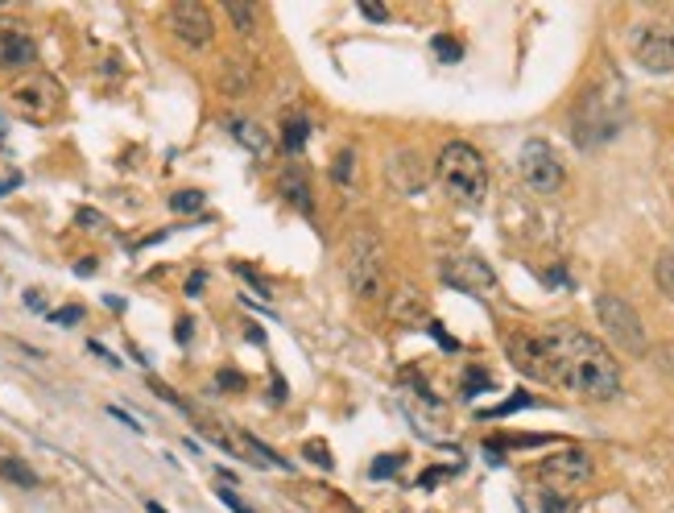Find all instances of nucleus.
<instances>
[{"label": "nucleus", "mask_w": 674, "mask_h": 513, "mask_svg": "<svg viewBox=\"0 0 674 513\" xmlns=\"http://www.w3.org/2000/svg\"><path fill=\"white\" fill-rule=\"evenodd\" d=\"M505 352L517 373L542 385L567 389L584 402H612L620 394V369L596 335L571 323H550L538 332H509Z\"/></svg>", "instance_id": "nucleus-1"}, {"label": "nucleus", "mask_w": 674, "mask_h": 513, "mask_svg": "<svg viewBox=\"0 0 674 513\" xmlns=\"http://www.w3.org/2000/svg\"><path fill=\"white\" fill-rule=\"evenodd\" d=\"M434 174H439L443 190H447L451 199H459V203H485L488 195V166L485 158H480L476 145L468 141H451L443 145L439 162H434Z\"/></svg>", "instance_id": "nucleus-2"}, {"label": "nucleus", "mask_w": 674, "mask_h": 513, "mask_svg": "<svg viewBox=\"0 0 674 513\" xmlns=\"http://www.w3.org/2000/svg\"><path fill=\"white\" fill-rule=\"evenodd\" d=\"M348 286L360 303H377L385 294V249L369 228H360L348 244Z\"/></svg>", "instance_id": "nucleus-3"}, {"label": "nucleus", "mask_w": 674, "mask_h": 513, "mask_svg": "<svg viewBox=\"0 0 674 513\" xmlns=\"http://www.w3.org/2000/svg\"><path fill=\"white\" fill-rule=\"evenodd\" d=\"M596 319H600L604 335L617 344L620 352H629V356H646L649 340H646V323H641L638 306L629 298L620 294H600L596 298Z\"/></svg>", "instance_id": "nucleus-4"}, {"label": "nucleus", "mask_w": 674, "mask_h": 513, "mask_svg": "<svg viewBox=\"0 0 674 513\" xmlns=\"http://www.w3.org/2000/svg\"><path fill=\"white\" fill-rule=\"evenodd\" d=\"M517 170H522L526 187L538 190V195H555L567 182L563 162H558V153L546 141H526L522 153H517Z\"/></svg>", "instance_id": "nucleus-5"}, {"label": "nucleus", "mask_w": 674, "mask_h": 513, "mask_svg": "<svg viewBox=\"0 0 674 513\" xmlns=\"http://www.w3.org/2000/svg\"><path fill=\"white\" fill-rule=\"evenodd\" d=\"M592 472H596V459L587 456L584 447H563V451H555V456H546L538 464V480H542V485L563 488V493H567V488L587 485Z\"/></svg>", "instance_id": "nucleus-6"}, {"label": "nucleus", "mask_w": 674, "mask_h": 513, "mask_svg": "<svg viewBox=\"0 0 674 513\" xmlns=\"http://www.w3.org/2000/svg\"><path fill=\"white\" fill-rule=\"evenodd\" d=\"M443 282L455 290H464V294H493L496 290V273L493 265L485 262V257H476V252H459V257H447V262L439 265Z\"/></svg>", "instance_id": "nucleus-7"}, {"label": "nucleus", "mask_w": 674, "mask_h": 513, "mask_svg": "<svg viewBox=\"0 0 674 513\" xmlns=\"http://www.w3.org/2000/svg\"><path fill=\"white\" fill-rule=\"evenodd\" d=\"M58 99H63V91H58V83L50 79V75H29L26 83L13 87V108H17L26 120H37V125L55 117Z\"/></svg>", "instance_id": "nucleus-8"}, {"label": "nucleus", "mask_w": 674, "mask_h": 513, "mask_svg": "<svg viewBox=\"0 0 674 513\" xmlns=\"http://www.w3.org/2000/svg\"><path fill=\"white\" fill-rule=\"evenodd\" d=\"M166 21H170L174 37L187 42V46H211L216 42V21H211V13H207L199 0H179V5H170Z\"/></svg>", "instance_id": "nucleus-9"}, {"label": "nucleus", "mask_w": 674, "mask_h": 513, "mask_svg": "<svg viewBox=\"0 0 674 513\" xmlns=\"http://www.w3.org/2000/svg\"><path fill=\"white\" fill-rule=\"evenodd\" d=\"M633 55H638V63L646 67V71L670 75L674 71V34H666V29H658V26H646L638 34V42H633Z\"/></svg>", "instance_id": "nucleus-10"}, {"label": "nucleus", "mask_w": 674, "mask_h": 513, "mask_svg": "<svg viewBox=\"0 0 674 513\" xmlns=\"http://www.w3.org/2000/svg\"><path fill=\"white\" fill-rule=\"evenodd\" d=\"M37 63V46L26 29L0 26V71H26Z\"/></svg>", "instance_id": "nucleus-11"}, {"label": "nucleus", "mask_w": 674, "mask_h": 513, "mask_svg": "<svg viewBox=\"0 0 674 513\" xmlns=\"http://www.w3.org/2000/svg\"><path fill=\"white\" fill-rule=\"evenodd\" d=\"M281 199H286L290 208L302 211V216H311V211H315V199H311V182H306V174L298 170V166H290V170L281 174Z\"/></svg>", "instance_id": "nucleus-12"}, {"label": "nucleus", "mask_w": 674, "mask_h": 513, "mask_svg": "<svg viewBox=\"0 0 674 513\" xmlns=\"http://www.w3.org/2000/svg\"><path fill=\"white\" fill-rule=\"evenodd\" d=\"M389 315H393L397 323H418V319L426 315V298H423V290L402 286L393 298H389Z\"/></svg>", "instance_id": "nucleus-13"}, {"label": "nucleus", "mask_w": 674, "mask_h": 513, "mask_svg": "<svg viewBox=\"0 0 674 513\" xmlns=\"http://www.w3.org/2000/svg\"><path fill=\"white\" fill-rule=\"evenodd\" d=\"M220 87H224L228 96H244V91L252 87V63H244V58H228L224 71H220Z\"/></svg>", "instance_id": "nucleus-14"}, {"label": "nucleus", "mask_w": 674, "mask_h": 513, "mask_svg": "<svg viewBox=\"0 0 674 513\" xmlns=\"http://www.w3.org/2000/svg\"><path fill=\"white\" fill-rule=\"evenodd\" d=\"M0 477L9 480V485H21V488H37V472L29 468L26 459H17V456H0Z\"/></svg>", "instance_id": "nucleus-15"}, {"label": "nucleus", "mask_w": 674, "mask_h": 513, "mask_svg": "<svg viewBox=\"0 0 674 513\" xmlns=\"http://www.w3.org/2000/svg\"><path fill=\"white\" fill-rule=\"evenodd\" d=\"M232 137L244 145V149L257 153V158H265V149H270V141H265L261 125H252V120H232Z\"/></svg>", "instance_id": "nucleus-16"}, {"label": "nucleus", "mask_w": 674, "mask_h": 513, "mask_svg": "<svg viewBox=\"0 0 674 513\" xmlns=\"http://www.w3.org/2000/svg\"><path fill=\"white\" fill-rule=\"evenodd\" d=\"M306 137H311V120H306V117H290L286 125H281V141H286V149H290V153L302 149Z\"/></svg>", "instance_id": "nucleus-17"}, {"label": "nucleus", "mask_w": 674, "mask_h": 513, "mask_svg": "<svg viewBox=\"0 0 674 513\" xmlns=\"http://www.w3.org/2000/svg\"><path fill=\"white\" fill-rule=\"evenodd\" d=\"M224 13H228V21L236 26V34H240V37H249L252 29H257V9H252V5H240V0H232Z\"/></svg>", "instance_id": "nucleus-18"}, {"label": "nucleus", "mask_w": 674, "mask_h": 513, "mask_svg": "<svg viewBox=\"0 0 674 513\" xmlns=\"http://www.w3.org/2000/svg\"><path fill=\"white\" fill-rule=\"evenodd\" d=\"M654 282H658V290H662V294L674 303V252H658V262H654Z\"/></svg>", "instance_id": "nucleus-19"}, {"label": "nucleus", "mask_w": 674, "mask_h": 513, "mask_svg": "<svg viewBox=\"0 0 674 513\" xmlns=\"http://www.w3.org/2000/svg\"><path fill=\"white\" fill-rule=\"evenodd\" d=\"M332 179L340 182V187H348V182L356 179V153H352V149L335 153V162H332Z\"/></svg>", "instance_id": "nucleus-20"}, {"label": "nucleus", "mask_w": 674, "mask_h": 513, "mask_svg": "<svg viewBox=\"0 0 674 513\" xmlns=\"http://www.w3.org/2000/svg\"><path fill=\"white\" fill-rule=\"evenodd\" d=\"M170 208H174V211H187V216H190V211L203 208V190H174V195H170Z\"/></svg>", "instance_id": "nucleus-21"}, {"label": "nucleus", "mask_w": 674, "mask_h": 513, "mask_svg": "<svg viewBox=\"0 0 674 513\" xmlns=\"http://www.w3.org/2000/svg\"><path fill=\"white\" fill-rule=\"evenodd\" d=\"M431 46H434V55H439L443 63H459V58H464V50H459V42H451L447 34H439Z\"/></svg>", "instance_id": "nucleus-22"}, {"label": "nucleus", "mask_w": 674, "mask_h": 513, "mask_svg": "<svg viewBox=\"0 0 674 513\" xmlns=\"http://www.w3.org/2000/svg\"><path fill=\"white\" fill-rule=\"evenodd\" d=\"M393 472H402V456H377V464L369 468V477L385 480V477H393Z\"/></svg>", "instance_id": "nucleus-23"}, {"label": "nucleus", "mask_w": 674, "mask_h": 513, "mask_svg": "<svg viewBox=\"0 0 674 513\" xmlns=\"http://www.w3.org/2000/svg\"><path fill=\"white\" fill-rule=\"evenodd\" d=\"M216 497H220V501H224L232 513H252V505H244V501H240V493H236L232 485H220V488H216Z\"/></svg>", "instance_id": "nucleus-24"}, {"label": "nucleus", "mask_w": 674, "mask_h": 513, "mask_svg": "<svg viewBox=\"0 0 674 513\" xmlns=\"http://www.w3.org/2000/svg\"><path fill=\"white\" fill-rule=\"evenodd\" d=\"M534 397L530 394H517V397H509L505 405H496V410H488V418H501V415H513V410H522V405H530Z\"/></svg>", "instance_id": "nucleus-25"}, {"label": "nucleus", "mask_w": 674, "mask_h": 513, "mask_svg": "<svg viewBox=\"0 0 674 513\" xmlns=\"http://www.w3.org/2000/svg\"><path fill=\"white\" fill-rule=\"evenodd\" d=\"M75 220H79L83 228H91V232H104V228H108V220L99 216V211H91V208H79V216H75Z\"/></svg>", "instance_id": "nucleus-26"}, {"label": "nucleus", "mask_w": 674, "mask_h": 513, "mask_svg": "<svg viewBox=\"0 0 674 513\" xmlns=\"http://www.w3.org/2000/svg\"><path fill=\"white\" fill-rule=\"evenodd\" d=\"M50 319H55L58 327H71L83 319V306H63V311H50Z\"/></svg>", "instance_id": "nucleus-27"}, {"label": "nucleus", "mask_w": 674, "mask_h": 513, "mask_svg": "<svg viewBox=\"0 0 674 513\" xmlns=\"http://www.w3.org/2000/svg\"><path fill=\"white\" fill-rule=\"evenodd\" d=\"M542 509H546V513H567V509H571V497H558V493H542Z\"/></svg>", "instance_id": "nucleus-28"}, {"label": "nucleus", "mask_w": 674, "mask_h": 513, "mask_svg": "<svg viewBox=\"0 0 674 513\" xmlns=\"http://www.w3.org/2000/svg\"><path fill=\"white\" fill-rule=\"evenodd\" d=\"M306 456L315 459L319 468H332V464H335V459H332V451H327L323 443H306Z\"/></svg>", "instance_id": "nucleus-29"}, {"label": "nucleus", "mask_w": 674, "mask_h": 513, "mask_svg": "<svg viewBox=\"0 0 674 513\" xmlns=\"http://www.w3.org/2000/svg\"><path fill=\"white\" fill-rule=\"evenodd\" d=\"M236 273H240V278H249L252 286H257V294H261V298H270V282H261V278H257V273L249 270V265H236Z\"/></svg>", "instance_id": "nucleus-30"}, {"label": "nucleus", "mask_w": 674, "mask_h": 513, "mask_svg": "<svg viewBox=\"0 0 674 513\" xmlns=\"http://www.w3.org/2000/svg\"><path fill=\"white\" fill-rule=\"evenodd\" d=\"M480 385H485V389H488V373L472 369V373H468V385H464V394H468V397H472V394H476V389H480Z\"/></svg>", "instance_id": "nucleus-31"}, {"label": "nucleus", "mask_w": 674, "mask_h": 513, "mask_svg": "<svg viewBox=\"0 0 674 513\" xmlns=\"http://www.w3.org/2000/svg\"><path fill=\"white\" fill-rule=\"evenodd\" d=\"M360 13L369 21H389V9H381V5H360Z\"/></svg>", "instance_id": "nucleus-32"}, {"label": "nucleus", "mask_w": 674, "mask_h": 513, "mask_svg": "<svg viewBox=\"0 0 674 513\" xmlns=\"http://www.w3.org/2000/svg\"><path fill=\"white\" fill-rule=\"evenodd\" d=\"M220 385H228V389H244V377H240V373H220Z\"/></svg>", "instance_id": "nucleus-33"}, {"label": "nucleus", "mask_w": 674, "mask_h": 513, "mask_svg": "<svg viewBox=\"0 0 674 513\" xmlns=\"http://www.w3.org/2000/svg\"><path fill=\"white\" fill-rule=\"evenodd\" d=\"M431 332H434V340H439V344H443V348H455V340H451V335H447V332H443V327H439V323H431Z\"/></svg>", "instance_id": "nucleus-34"}, {"label": "nucleus", "mask_w": 674, "mask_h": 513, "mask_svg": "<svg viewBox=\"0 0 674 513\" xmlns=\"http://www.w3.org/2000/svg\"><path fill=\"white\" fill-rule=\"evenodd\" d=\"M26 303L34 306V311H42V306H46V303H42V290H29V294H26Z\"/></svg>", "instance_id": "nucleus-35"}, {"label": "nucleus", "mask_w": 674, "mask_h": 513, "mask_svg": "<svg viewBox=\"0 0 674 513\" xmlns=\"http://www.w3.org/2000/svg\"><path fill=\"white\" fill-rule=\"evenodd\" d=\"M75 273H79V278H87V273H96V262H91V257H87V262H79V265H75Z\"/></svg>", "instance_id": "nucleus-36"}, {"label": "nucleus", "mask_w": 674, "mask_h": 513, "mask_svg": "<svg viewBox=\"0 0 674 513\" xmlns=\"http://www.w3.org/2000/svg\"><path fill=\"white\" fill-rule=\"evenodd\" d=\"M190 340V319H179V344Z\"/></svg>", "instance_id": "nucleus-37"}, {"label": "nucleus", "mask_w": 674, "mask_h": 513, "mask_svg": "<svg viewBox=\"0 0 674 513\" xmlns=\"http://www.w3.org/2000/svg\"><path fill=\"white\" fill-rule=\"evenodd\" d=\"M199 286H203V273H190V282H187V294H199Z\"/></svg>", "instance_id": "nucleus-38"}, {"label": "nucleus", "mask_w": 674, "mask_h": 513, "mask_svg": "<svg viewBox=\"0 0 674 513\" xmlns=\"http://www.w3.org/2000/svg\"><path fill=\"white\" fill-rule=\"evenodd\" d=\"M249 340H252V344H265V332H261L257 323H249Z\"/></svg>", "instance_id": "nucleus-39"}, {"label": "nucleus", "mask_w": 674, "mask_h": 513, "mask_svg": "<svg viewBox=\"0 0 674 513\" xmlns=\"http://www.w3.org/2000/svg\"><path fill=\"white\" fill-rule=\"evenodd\" d=\"M17 187V179H0V195H5V190H13Z\"/></svg>", "instance_id": "nucleus-40"}, {"label": "nucleus", "mask_w": 674, "mask_h": 513, "mask_svg": "<svg viewBox=\"0 0 674 513\" xmlns=\"http://www.w3.org/2000/svg\"><path fill=\"white\" fill-rule=\"evenodd\" d=\"M145 509H149V513H166V509H162V505H158V501H145Z\"/></svg>", "instance_id": "nucleus-41"}]
</instances>
